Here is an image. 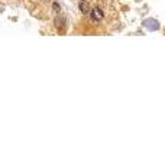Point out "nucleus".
Returning a JSON list of instances; mask_svg holds the SVG:
<instances>
[{
  "mask_svg": "<svg viewBox=\"0 0 165 144\" xmlns=\"http://www.w3.org/2000/svg\"><path fill=\"white\" fill-rule=\"evenodd\" d=\"M89 15H90V19H91L93 22L99 23V22L104 20V18H106V10H104L102 6H94L93 9H90Z\"/></svg>",
  "mask_w": 165,
  "mask_h": 144,
  "instance_id": "nucleus-1",
  "label": "nucleus"
},
{
  "mask_svg": "<svg viewBox=\"0 0 165 144\" xmlns=\"http://www.w3.org/2000/svg\"><path fill=\"white\" fill-rule=\"evenodd\" d=\"M90 5H89V2L87 0H81L80 2V12L82 13V15H89V12H90Z\"/></svg>",
  "mask_w": 165,
  "mask_h": 144,
  "instance_id": "nucleus-2",
  "label": "nucleus"
}]
</instances>
